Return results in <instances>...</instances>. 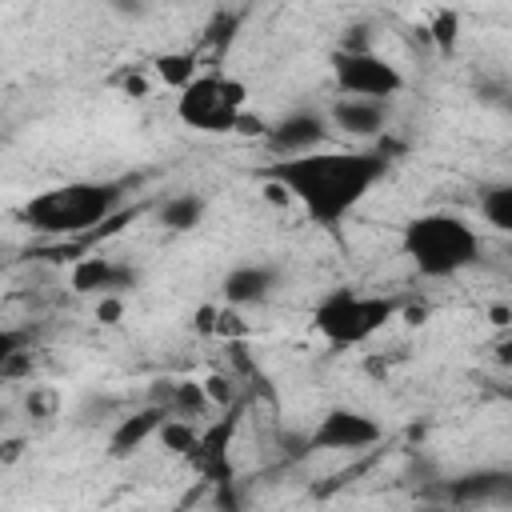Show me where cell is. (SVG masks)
I'll return each mask as SVG.
<instances>
[{"mask_svg":"<svg viewBox=\"0 0 512 512\" xmlns=\"http://www.w3.org/2000/svg\"><path fill=\"white\" fill-rule=\"evenodd\" d=\"M388 172L384 152H300L280 156L268 176L288 192L316 224H340Z\"/></svg>","mask_w":512,"mask_h":512,"instance_id":"6da1fadb","label":"cell"},{"mask_svg":"<svg viewBox=\"0 0 512 512\" xmlns=\"http://www.w3.org/2000/svg\"><path fill=\"white\" fill-rule=\"evenodd\" d=\"M404 256L416 264L420 276L444 280L480 260V236L468 220L452 212H424L404 224Z\"/></svg>","mask_w":512,"mask_h":512,"instance_id":"7a4b0ae2","label":"cell"},{"mask_svg":"<svg viewBox=\"0 0 512 512\" xmlns=\"http://www.w3.org/2000/svg\"><path fill=\"white\" fill-rule=\"evenodd\" d=\"M120 204V188L104 184V180H76V184H60L48 188L40 196H32L24 204V224L44 232V236H68V232H84L100 220H108V212Z\"/></svg>","mask_w":512,"mask_h":512,"instance_id":"3957f363","label":"cell"},{"mask_svg":"<svg viewBox=\"0 0 512 512\" xmlns=\"http://www.w3.org/2000/svg\"><path fill=\"white\" fill-rule=\"evenodd\" d=\"M396 312H400V300L392 296H364L352 288H336L316 304L312 324L332 348H356V344H368Z\"/></svg>","mask_w":512,"mask_h":512,"instance_id":"277c9868","label":"cell"},{"mask_svg":"<svg viewBox=\"0 0 512 512\" xmlns=\"http://www.w3.org/2000/svg\"><path fill=\"white\" fill-rule=\"evenodd\" d=\"M244 100H248L244 80L208 72V76H192V80L180 88L176 116H180L188 128H196V132L220 136V132H236V120H240V112H244Z\"/></svg>","mask_w":512,"mask_h":512,"instance_id":"5b68a950","label":"cell"},{"mask_svg":"<svg viewBox=\"0 0 512 512\" xmlns=\"http://www.w3.org/2000/svg\"><path fill=\"white\" fill-rule=\"evenodd\" d=\"M332 80L340 96H372V100H392L404 88L400 68L376 56L372 48H340L332 56Z\"/></svg>","mask_w":512,"mask_h":512,"instance_id":"8992f818","label":"cell"},{"mask_svg":"<svg viewBox=\"0 0 512 512\" xmlns=\"http://www.w3.org/2000/svg\"><path fill=\"white\" fill-rule=\"evenodd\" d=\"M380 436H384V428L372 416H364L356 408H332L308 432V448L312 452H360V448H372Z\"/></svg>","mask_w":512,"mask_h":512,"instance_id":"52a82bcc","label":"cell"},{"mask_svg":"<svg viewBox=\"0 0 512 512\" xmlns=\"http://www.w3.org/2000/svg\"><path fill=\"white\" fill-rule=\"evenodd\" d=\"M324 136H328V116L308 112V108L288 112V116H280L276 124L264 128V140H268V148H272L276 156H300V152H312V148L324 144Z\"/></svg>","mask_w":512,"mask_h":512,"instance_id":"ba28073f","label":"cell"},{"mask_svg":"<svg viewBox=\"0 0 512 512\" xmlns=\"http://www.w3.org/2000/svg\"><path fill=\"white\" fill-rule=\"evenodd\" d=\"M444 496L456 504H512V472L508 468H476L444 484Z\"/></svg>","mask_w":512,"mask_h":512,"instance_id":"9c48e42d","label":"cell"},{"mask_svg":"<svg viewBox=\"0 0 512 512\" xmlns=\"http://www.w3.org/2000/svg\"><path fill=\"white\" fill-rule=\"evenodd\" d=\"M328 120L348 132V136H380L388 124V100H372V96H340L328 112Z\"/></svg>","mask_w":512,"mask_h":512,"instance_id":"30bf717a","label":"cell"},{"mask_svg":"<svg viewBox=\"0 0 512 512\" xmlns=\"http://www.w3.org/2000/svg\"><path fill=\"white\" fill-rule=\"evenodd\" d=\"M272 288H276V268L272 264H236L220 284V292L232 308L260 304V300L272 296Z\"/></svg>","mask_w":512,"mask_h":512,"instance_id":"8fae6325","label":"cell"},{"mask_svg":"<svg viewBox=\"0 0 512 512\" xmlns=\"http://www.w3.org/2000/svg\"><path fill=\"white\" fill-rule=\"evenodd\" d=\"M164 416H168L164 404H148V408L124 416V420L112 428V436H108V456H112V460H124V456L140 452V444L156 436V428H160Z\"/></svg>","mask_w":512,"mask_h":512,"instance_id":"7c38bea8","label":"cell"},{"mask_svg":"<svg viewBox=\"0 0 512 512\" xmlns=\"http://www.w3.org/2000/svg\"><path fill=\"white\" fill-rule=\"evenodd\" d=\"M204 196L200 192H176V196H168L160 208H156V220H160V228H168V232H192L200 220H204Z\"/></svg>","mask_w":512,"mask_h":512,"instance_id":"4fadbf2b","label":"cell"},{"mask_svg":"<svg viewBox=\"0 0 512 512\" xmlns=\"http://www.w3.org/2000/svg\"><path fill=\"white\" fill-rule=\"evenodd\" d=\"M112 272H116V264L108 260V256H84L76 268H72V292H80V296H100V292H108V280H112Z\"/></svg>","mask_w":512,"mask_h":512,"instance_id":"5bb4252c","label":"cell"},{"mask_svg":"<svg viewBox=\"0 0 512 512\" xmlns=\"http://www.w3.org/2000/svg\"><path fill=\"white\" fill-rule=\"evenodd\" d=\"M156 436H160V444H164L168 452H176V456H196V448H200V432L192 428V420H184V416H176V412H168V416L160 420Z\"/></svg>","mask_w":512,"mask_h":512,"instance_id":"9a60e30c","label":"cell"},{"mask_svg":"<svg viewBox=\"0 0 512 512\" xmlns=\"http://www.w3.org/2000/svg\"><path fill=\"white\" fill-rule=\"evenodd\" d=\"M480 212H484V220H488L496 232H508V228H512V188H508V184H492V188L480 196Z\"/></svg>","mask_w":512,"mask_h":512,"instance_id":"2e32d148","label":"cell"},{"mask_svg":"<svg viewBox=\"0 0 512 512\" xmlns=\"http://www.w3.org/2000/svg\"><path fill=\"white\" fill-rule=\"evenodd\" d=\"M240 12L236 8H220L212 20H208V28H204V44L212 48V52H228L232 48V40H236V32H240Z\"/></svg>","mask_w":512,"mask_h":512,"instance_id":"e0dca14e","label":"cell"},{"mask_svg":"<svg viewBox=\"0 0 512 512\" xmlns=\"http://www.w3.org/2000/svg\"><path fill=\"white\" fill-rule=\"evenodd\" d=\"M156 76L168 84V88H184L192 76H196V56L192 52H164L156 56Z\"/></svg>","mask_w":512,"mask_h":512,"instance_id":"ac0fdd59","label":"cell"},{"mask_svg":"<svg viewBox=\"0 0 512 512\" xmlns=\"http://www.w3.org/2000/svg\"><path fill=\"white\" fill-rule=\"evenodd\" d=\"M456 28H460V16H456V12H440V16L432 20V40H436L440 48H452V44H456Z\"/></svg>","mask_w":512,"mask_h":512,"instance_id":"d6986e66","label":"cell"},{"mask_svg":"<svg viewBox=\"0 0 512 512\" xmlns=\"http://www.w3.org/2000/svg\"><path fill=\"white\" fill-rule=\"evenodd\" d=\"M16 352H24V332H16V328H0V380L8 376V360H12Z\"/></svg>","mask_w":512,"mask_h":512,"instance_id":"ffe728a7","label":"cell"},{"mask_svg":"<svg viewBox=\"0 0 512 512\" xmlns=\"http://www.w3.org/2000/svg\"><path fill=\"white\" fill-rule=\"evenodd\" d=\"M120 316H124V296L100 292V300H96V320H100V324H116Z\"/></svg>","mask_w":512,"mask_h":512,"instance_id":"44dd1931","label":"cell"},{"mask_svg":"<svg viewBox=\"0 0 512 512\" xmlns=\"http://www.w3.org/2000/svg\"><path fill=\"white\" fill-rule=\"evenodd\" d=\"M200 388H204L208 404H228V400H232V384H228L224 376H208V380H204Z\"/></svg>","mask_w":512,"mask_h":512,"instance_id":"7402d4cb","label":"cell"},{"mask_svg":"<svg viewBox=\"0 0 512 512\" xmlns=\"http://www.w3.org/2000/svg\"><path fill=\"white\" fill-rule=\"evenodd\" d=\"M152 4H156V0H108V8L120 12V16H144Z\"/></svg>","mask_w":512,"mask_h":512,"instance_id":"603a6c76","label":"cell"},{"mask_svg":"<svg viewBox=\"0 0 512 512\" xmlns=\"http://www.w3.org/2000/svg\"><path fill=\"white\" fill-rule=\"evenodd\" d=\"M504 80H492V84H476V96L484 100V104H504Z\"/></svg>","mask_w":512,"mask_h":512,"instance_id":"cb8c5ba5","label":"cell"},{"mask_svg":"<svg viewBox=\"0 0 512 512\" xmlns=\"http://www.w3.org/2000/svg\"><path fill=\"white\" fill-rule=\"evenodd\" d=\"M492 324H496V328H508V308H504V304L492 308Z\"/></svg>","mask_w":512,"mask_h":512,"instance_id":"d4e9b609","label":"cell"}]
</instances>
